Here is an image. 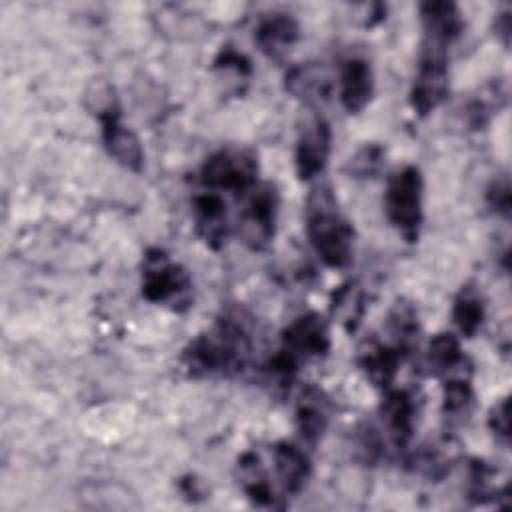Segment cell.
<instances>
[{
    "instance_id": "cell-1",
    "label": "cell",
    "mask_w": 512,
    "mask_h": 512,
    "mask_svg": "<svg viewBox=\"0 0 512 512\" xmlns=\"http://www.w3.org/2000/svg\"><path fill=\"white\" fill-rule=\"evenodd\" d=\"M250 354L248 328L238 316L226 314L184 348L182 364L192 378L234 376L246 368Z\"/></svg>"
},
{
    "instance_id": "cell-2",
    "label": "cell",
    "mask_w": 512,
    "mask_h": 512,
    "mask_svg": "<svg viewBox=\"0 0 512 512\" xmlns=\"http://www.w3.org/2000/svg\"><path fill=\"white\" fill-rule=\"evenodd\" d=\"M306 234L328 268H346L354 254V230L336 206L330 186H316L306 202Z\"/></svg>"
},
{
    "instance_id": "cell-3",
    "label": "cell",
    "mask_w": 512,
    "mask_h": 512,
    "mask_svg": "<svg viewBox=\"0 0 512 512\" xmlns=\"http://www.w3.org/2000/svg\"><path fill=\"white\" fill-rule=\"evenodd\" d=\"M422 190V172L414 164L396 170L386 182L384 212L388 222L406 242H416L420 236L424 220Z\"/></svg>"
},
{
    "instance_id": "cell-4",
    "label": "cell",
    "mask_w": 512,
    "mask_h": 512,
    "mask_svg": "<svg viewBox=\"0 0 512 512\" xmlns=\"http://www.w3.org/2000/svg\"><path fill=\"white\" fill-rule=\"evenodd\" d=\"M142 296L152 304H172L174 310H184L192 302V278L164 250L150 248L142 262Z\"/></svg>"
},
{
    "instance_id": "cell-5",
    "label": "cell",
    "mask_w": 512,
    "mask_h": 512,
    "mask_svg": "<svg viewBox=\"0 0 512 512\" xmlns=\"http://www.w3.org/2000/svg\"><path fill=\"white\" fill-rule=\"evenodd\" d=\"M200 184L208 190L248 194L258 182V160L246 148H222L210 154L198 172Z\"/></svg>"
},
{
    "instance_id": "cell-6",
    "label": "cell",
    "mask_w": 512,
    "mask_h": 512,
    "mask_svg": "<svg viewBox=\"0 0 512 512\" xmlns=\"http://www.w3.org/2000/svg\"><path fill=\"white\" fill-rule=\"evenodd\" d=\"M276 216H278V192L272 184H256L244 202V208L238 214L236 232L240 242L260 252L268 248L276 234Z\"/></svg>"
},
{
    "instance_id": "cell-7",
    "label": "cell",
    "mask_w": 512,
    "mask_h": 512,
    "mask_svg": "<svg viewBox=\"0 0 512 512\" xmlns=\"http://www.w3.org/2000/svg\"><path fill=\"white\" fill-rule=\"evenodd\" d=\"M448 86H450L448 50L422 44L418 70L410 88L412 110L420 118H426L446 100Z\"/></svg>"
},
{
    "instance_id": "cell-8",
    "label": "cell",
    "mask_w": 512,
    "mask_h": 512,
    "mask_svg": "<svg viewBox=\"0 0 512 512\" xmlns=\"http://www.w3.org/2000/svg\"><path fill=\"white\" fill-rule=\"evenodd\" d=\"M332 148V130L322 114H310L298 130L294 166L296 176L304 182L320 176L328 164Z\"/></svg>"
},
{
    "instance_id": "cell-9",
    "label": "cell",
    "mask_w": 512,
    "mask_h": 512,
    "mask_svg": "<svg viewBox=\"0 0 512 512\" xmlns=\"http://www.w3.org/2000/svg\"><path fill=\"white\" fill-rule=\"evenodd\" d=\"M330 328L318 312H306L294 318L282 330V350L298 362L308 358H324L330 352Z\"/></svg>"
},
{
    "instance_id": "cell-10",
    "label": "cell",
    "mask_w": 512,
    "mask_h": 512,
    "mask_svg": "<svg viewBox=\"0 0 512 512\" xmlns=\"http://www.w3.org/2000/svg\"><path fill=\"white\" fill-rule=\"evenodd\" d=\"M380 418L384 432L398 450H406L414 438L416 402L406 388H386L380 402Z\"/></svg>"
},
{
    "instance_id": "cell-11",
    "label": "cell",
    "mask_w": 512,
    "mask_h": 512,
    "mask_svg": "<svg viewBox=\"0 0 512 512\" xmlns=\"http://www.w3.org/2000/svg\"><path fill=\"white\" fill-rule=\"evenodd\" d=\"M420 22L424 32V42L436 48L448 50L462 34L464 20L462 12L454 2L448 0H428L420 4Z\"/></svg>"
},
{
    "instance_id": "cell-12",
    "label": "cell",
    "mask_w": 512,
    "mask_h": 512,
    "mask_svg": "<svg viewBox=\"0 0 512 512\" xmlns=\"http://www.w3.org/2000/svg\"><path fill=\"white\" fill-rule=\"evenodd\" d=\"M408 354L400 350L396 344L388 340L368 338L358 348V366L366 374V378L380 390H386L392 386L400 364L404 362Z\"/></svg>"
},
{
    "instance_id": "cell-13",
    "label": "cell",
    "mask_w": 512,
    "mask_h": 512,
    "mask_svg": "<svg viewBox=\"0 0 512 512\" xmlns=\"http://www.w3.org/2000/svg\"><path fill=\"white\" fill-rule=\"evenodd\" d=\"M374 94V74L366 58L350 56L338 70V96L348 114H360Z\"/></svg>"
},
{
    "instance_id": "cell-14",
    "label": "cell",
    "mask_w": 512,
    "mask_h": 512,
    "mask_svg": "<svg viewBox=\"0 0 512 512\" xmlns=\"http://www.w3.org/2000/svg\"><path fill=\"white\" fill-rule=\"evenodd\" d=\"M300 24L288 12H272L258 20L254 42L270 60H282L284 54L298 42Z\"/></svg>"
},
{
    "instance_id": "cell-15",
    "label": "cell",
    "mask_w": 512,
    "mask_h": 512,
    "mask_svg": "<svg viewBox=\"0 0 512 512\" xmlns=\"http://www.w3.org/2000/svg\"><path fill=\"white\" fill-rule=\"evenodd\" d=\"M192 218L196 234L212 250H218L226 242L228 218L226 202L218 192H202L192 198Z\"/></svg>"
},
{
    "instance_id": "cell-16",
    "label": "cell",
    "mask_w": 512,
    "mask_h": 512,
    "mask_svg": "<svg viewBox=\"0 0 512 512\" xmlns=\"http://www.w3.org/2000/svg\"><path fill=\"white\" fill-rule=\"evenodd\" d=\"M294 420L296 430L306 444L314 446L322 440L330 422V402L318 386L308 384L306 388H302L296 402Z\"/></svg>"
},
{
    "instance_id": "cell-17",
    "label": "cell",
    "mask_w": 512,
    "mask_h": 512,
    "mask_svg": "<svg viewBox=\"0 0 512 512\" xmlns=\"http://www.w3.org/2000/svg\"><path fill=\"white\" fill-rule=\"evenodd\" d=\"M102 144L108 156L130 172H142L144 168V148L136 132L120 122V118H112L102 122Z\"/></svg>"
},
{
    "instance_id": "cell-18",
    "label": "cell",
    "mask_w": 512,
    "mask_h": 512,
    "mask_svg": "<svg viewBox=\"0 0 512 512\" xmlns=\"http://www.w3.org/2000/svg\"><path fill=\"white\" fill-rule=\"evenodd\" d=\"M286 90L308 106H318L330 98L332 78L318 62H306L290 68L284 78Z\"/></svg>"
},
{
    "instance_id": "cell-19",
    "label": "cell",
    "mask_w": 512,
    "mask_h": 512,
    "mask_svg": "<svg viewBox=\"0 0 512 512\" xmlns=\"http://www.w3.org/2000/svg\"><path fill=\"white\" fill-rule=\"evenodd\" d=\"M272 458H274L276 478L284 494H298L306 486L312 474V464L308 454L300 446L288 440H280L274 444Z\"/></svg>"
},
{
    "instance_id": "cell-20",
    "label": "cell",
    "mask_w": 512,
    "mask_h": 512,
    "mask_svg": "<svg viewBox=\"0 0 512 512\" xmlns=\"http://www.w3.org/2000/svg\"><path fill=\"white\" fill-rule=\"evenodd\" d=\"M424 360H426L428 372L442 378L464 374V364H468V358L460 348V340L452 332L434 334L432 340L428 342Z\"/></svg>"
},
{
    "instance_id": "cell-21",
    "label": "cell",
    "mask_w": 512,
    "mask_h": 512,
    "mask_svg": "<svg viewBox=\"0 0 512 512\" xmlns=\"http://www.w3.org/2000/svg\"><path fill=\"white\" fill-rule=\"evenodd\" d=\"M238 470V482L244 490V494L250 498L252 504L262 508H276V496L274 488L268 480V474L260 462V458L254 452H244L238 458L236 464Z\"/></svg>"
},
{
    "instance_id": "cell-22",
    "label": "cell",
    "mask_w": 512,
    "mask_h": 512,
    "mask_svg": "<svg viewBox=\"0 0 512 512\" xmlns=\"http://www.w3.org/2000/svg\"><path fill=\"white\" fill-rule=\"evenodd\" d=\"M486 318V304L474 284H464L452 302V322L460 336L474 338Z\"/></svg>"
},
{
    "instance_id": "cell-23",
    "label": "cell",
    "mask_w": 512,
    "mask_h": 512,
    "mask_svg": "<svg viewBox=\"0 0 512 512\" xmlns=\"http://www.w3.org/2000/svg\"><path fill=\"white\" fill-rule=\"evenodd\" d=\"M388 342L396 344L406 354L412 352L418 338V314L406 300H398L386 316Z\"/></svg>"
},
{
    "instance_id": "cell-24",
    "label": "cell",
    "mask_w": 512,
    "mask_h": 512,
    "mask_svg": "<svg viewBox=\"0 0 512 512\" xmlns=\"http://www.w3.org/2000/svg\"><path fill=\"white\" fill-rule=\"evenodd\" d=\"M474 408V388L470 384V374L446 376L442 384V412L454 422L466 418Z\"/></svg>"
},
{
    "instance_id": "cell-25",
    "label": "cell",
    "mask_w": 512,
    "mask_h": 512,
    "mask_svg": "<svg viewBox=\"0 0 512 512\" xmlns=\"http://www.w3.org/2000/svg\"><path fill=\"white\" fill-rule=\"evenodd\" d=\"M82 102H84V108L100 120V124L112 118H120V104H118L116 90L106 78L90 80V84L84 90Z\"/></svg>"
},
{
    "instance_id": "cell-26",
    "label": "cell",
    "mask_w": 512,
    "mask_h": 512,
    "mask_svg": "<svg viewBox=\"0 0 512 512\" xmlns=\"http://www.w3.org/2000/svg\"><path fill=\"white\" fill-rule=\"evenodd\" d=\"M494 476L496 470L486 464L484 460H470V468H468V496L482 504L488 500H496L500 490L494 486Z\"/></svg>"
},
{
    "instance_id": "cell-27",
    "label": "cell",
    "mask_w": 512,
    "mask_h": 512,
    "mask_svg": "<svg viewBox=\"0 0 512 512\" xmlns=\"http://www.w3.org/2000/svg\"><path fill=\"white\" fill-rule=\"evenodd\" d=\"M384 148L376 142L364 144L362 148H358L346 162L344 170L352 176V178H372L376 176L382 166H384Z\"/></svg>"
},
{
    "instance_id": "cell-28",
    "label": "cell",
    "mask_w": 512,
    "mask_h": 512,
    "mask_svg": "<svg viewBox=\"0 0 512 512\" xmlns=\"http://www.w3.org/2000/svg\"><path fill=\"white\" fill-rule=\"evenodd\" d=\"M214 68L224 72H234L240 78H248L252 74V62L246 54L238 52L234 46H222L218 56L214 58Z\"/></svg>"
},
{
    "instance_id": "cell-29",
    "label": "cell",
    "mask_w": 512,
    "mask_h": 512,
    "mask_svg": "<svg viewBox=\"0 0 512 512\" xmlns=\"http://www.w3.org/2000/svg\"><path fill=\"white\" fill-rule=\"evenodd\" d=\"M486 202L492 212L500 214L502 218H510V208H512V192H510V182L508 176L496 178L488 190H486Z\"/></svg>"
},
{
    "instance_id": "cell-30",
    "label": "cell",
    "mask_w": 512,
    "mask_h": 512,
    "mask_svg": "<svg viewBox=\"0 0 512 512\" xmlns=\"http://www.w3.org/2000/svg\"><path fill=\"white\" fill-rule=\"evenodd\" d=\"M488 428L504 446H508V442H510V402H508V398L498 400L490 408Z\"/></svg>"
},
{
    "instance_id": "cell-31",
    "label": "cell",
    "mask_w": 512,
    "mask_h": 512,
    "mask_svg": "<svg viewBox=\"0 0 512 512\" xmlns=\"http://www.w3.org/2000/svg\"><path fill=\"white\" fill-rule=\"evenodd\" d=\"M510 10H504L496 16V34L502 38L504 46L510 44Z\"/></svg>"
}]
</instances>
